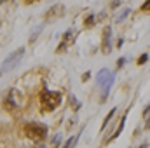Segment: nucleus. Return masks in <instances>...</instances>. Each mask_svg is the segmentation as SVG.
<instances>
[{
	"label": "nucleus",
	"instance_id": "f257e3e1",
	"mask_svg": "<svg viewBox=\"0 0 150 148\" xmlns=\"http://www.w3.org/2000/svg\"><path fill=\"white\" fill-rule=\"evenodd\" d=\"M61 103V92L58 91H44L40 94V106H42V111H52L56 110Z\"/></svg>",
	"mask_w": 150,
	"mask_h": 148
},
{
	"label": "nucleus",
	"instance_id": "f03ea898",
	"mask_svg": "<svg viewBox=\"0 0 150 148\" xmlns=\"http://www.w3.org/2000/svg\"><path fill=\"white\" fill-rule=\"evenodd\" d=\"M25 134L33 140V141H38V140H44L47 136V127L44 124H38V122H30L25 125Z\"/></svg>",
	"mask_w": 150,
	"mask_h": 148
},
{
	"label": "nucleus",
	"instance_id": "7ed1b4c3",
	"mask_svg": "<svg viewBox=\"0 0 150 148\" xmlns=\"http://www.w3.org/2000/svg\"><path fill=\"white\" fill-rule=\"evenodd\" d=\"M23 54H25V49L21 47V49H18L16 52H12L11 56H7V58L4 59V65H2V73H5V72H9V70H12L14 66H18V63L21 61V58H23Z\"/></svg>",
	"mask_w": 150,
	"mask_h": 148
},
{
	"label": "nucleus",
	"instance_id": "20e7f679",
	"mask_svg": "<svg viewBox=\"0 0 150 148\" xmlns=\"http://www.w3.org/2000/svg\"><path fill=\"white\" fill-rule=\"evenodd\" d=\"M21 105H23V96L19 94L18 89H11L9 94H7V98H5V106H7L9 110H12V108L21 106Z\"/></svg>",
	"mask_w": 150,
	"mask_h": 148
},
{
	"label": "nucleus",
	"instance_id": "39448f33",
	"mask_svg": "<svg viewBox=\"0 0 150 148\" xmlns=\"http://www.w3.org/2000/svg\"><path fill=\"white\" fill-rule=\"evenodd\" d=\"M63 14H65V7H63V5H52V7L45 12V19H47V21H56V19H59Z\"/></svg>",
	"mask_w": 150,
	"mask_h": 148
},
{
	"label": "nucleus",
	"instance_id": "423d86ee",
	"mask_svg": "<svg viewBox=\"0 0 150 148\" xmlns=\"http://www.w3.org/2000/svg\"><path fill=\"white\" fill-rule=\"evenodd\" d=\"M72 42H74V32H67V33L63 35V40H61V44H59L58 52H59V51H65V49H67Z\"/></svg>",
	"mask_w": 150,
	"mask_h": 148
},
{
	"label": "nucleus",
	"instance_id": "0eeeda50",
	"mask_svg": "<svg viewBox=\"0 0 150 148\" xmlns=\"http://www.w3.org/2000/svg\"><path fill=\"white\" fill-rule=\"evenodd\" d=\"M103 52H105V54L110 52V28L105 30V37H103Z\"/></svg>",
	"mask_w": 150,
	"mask_h": 148
},
{
	"label": "nucleus",
	"instance_id": "6e6552de",
	"mask_svg": "<svg viewBox=\"0 0 150 148\" xmlns=\"http://www.w3.org/2000/svg\"><path fill=\"white\" fill-rule=\"evenodd\" d=\"M113 113H115V108H113V110H110V113H108V115L105 117V120H103V125H101V131H105V125H107V124L110 122V118L113 117Z\"/></svg>",
	"mask_w": 150,
	"mask_h": 148
},
{
	"label": "nucleus",
	"instance_id": "1a4fd4ad",
	"mask_svg": "<svg viewBox=\"0 0 150 148\" xmlns=\"http://www.w3.org/2000/svg\"><path fill=\"white\" fill-rule=\"evenodd\" d=\"M75 141H77V138H75V136H72V138H70V140H68V141L65 143V147H63V148H72V147H74Z\"/></svg>",
	"mask_w": 150,
	"mask_h": 148
},
{
	"label": "nucleus",
	"instance_id": "9d476101",
	"mask_svg": "<svg viewBox=\"0 0 150 148\" xmlns=\"http://www.w3.org/2000/svg\"><path fill=\"white\" fill-rule=\"evenodd\" d=\"M84 25H86V26L94 25V16H87V18H86V21H84Z\"/></svg>",
	"mask_w": 150,
	"mask_h": 148
},
{
	"label": "nucleus",
	"instance_id": "9b49d317",
	"mask_svg": "<svg viewBox=\"0 0 150 148\" xmlns=\"http://www.w3.org/2000/svg\"><path fill=\"white\" fill-rule=\"evenodd\" d=\"M142 11H143V12H150V0H147V2L142 5Z\"/></svg>",
	"mask_w": 150,
	"mask_h": 148
},
{
	"label": "nucleus",
	"instance_id": "f8f14e48",
	"mask_svg": "<svg viewBox=\"0 0 150 148\" xmlns=\"http://www.w3.org/2000/svg\"><path fill=\"white\" fill-rule=\"evenodd\" d=\"M147 59H149V56H147V54H142V56H140V59H138V65H143Z\"/></svg>",
	"mask_w": 150,
	"mask_h": 148
},
{
	"label": "nucleus",
	"instance_id": "ddd939ff",
	"mask_svg": "<svg viewBox=\"0 0 150 148\" xmlns=\"http://www.w3.org/2000/svg\"><path fill=\"white\" fill-rule=\"evenodd\" d=\"M72 106H74V110H79V108H80V103L75 101V98H72Z\"/></svg>",
	"mask_w": 150,
	"mask_h": 148
},
{
	"label": "nucleus",
	"instance_id": "4468645a",
	"mask_svg": "<svg viewBox=\"0 0 150 148\" xmlns=\"http://www.w3.org/2000/svg\"><path fill=\"white\" fill-rule=\"evenodd\" d=\"M124 61H126L124 58H122V59H119V61H117V68H122V66H124Z\"/></svg>",
	"mask_w": 150,
	"mask_h": 148
},
{
	"label": "nucleus",
	"instance_id": "2eb2a0df",
	"mask_svg": "<svg viewBox=\"0 0 150 148\" xmlns=\"http://www.w3.org/2000/svg\"><path fill=\"white\" fill-rule=\"evenodd\" d=\"M142 148H147V147H145V145H143V147H142Z\"/></svg>",
	"mask_w": 150,
	"mask_h": 148
}]
</instances>
